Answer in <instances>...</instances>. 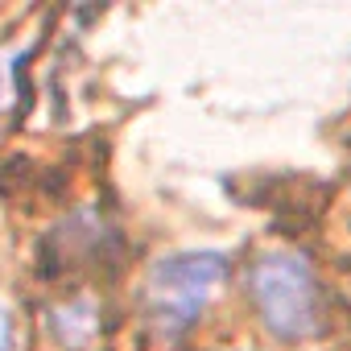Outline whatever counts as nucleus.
I'll list each match as a JSON object with an SVG mask.
<instances>
[{
  "instance_id": "obj_3",
  "label": "nucleus",
  "mask_w": 351,
  "mask_h": 351,
  "mask_svg": "<svg viewBox=\"0 0 351 351\" xmlns=\"http://www.w3.org/2000/svg\"><path fill=\"white\" fill-rule=\"evenodd\" d=\"M95 330H99V314H95L91 298H71V302L50 310V335L62 347H83Z\"/></svg>"
},
{
  "instance_id": "obj_4",
  "label": "nucleus",
  "mask_w": 351,
  "mask_h": 351,
  "mask_svg": "<svg viewBox=\"0 0 351 351\" xmlns=\"http://www.w3.org/2000/svg\"><path fill=\"white\" fill-rule=\"evenodd\" d=\"M17 95V58L13 54H0V112H5Z\"/></svg>"
},
{
  "instance_id": "obj_2",
  "label": "nucleus",
  "mask_w": 351,
  "mask_h": 351,
  "mask_svg": "<svg viewBox=\"0 0 351 351\" xmlns=\"http://www.w3.org/2000/svg\"><path fill=\"white\" fill-rule=\"evenodd\" d=\"M228 277L223 252H178L161 256L145 277V306L161 335H182L215 298Z\"/></svg>"
},
{
  "instance_id": "obj_1",
  "label": "nucleus",
  "mask_w": 351,
  "mask_h": 351,
  "mask_svg": "<svg viewBox=\"0 0 351 351\" xmlns=\"http://www.w3.org/2000/svg\"><path fill=\"white\" fill-rule=\"evenodd\" d=\"M248 293L256 302L261 322L277 339L298 343L322 330V293H318V277L306 256L265 252L248 273Z\"/></svg>"
},
{
  "instance_id": "obj_5",
  "label": "nucleus",
  "mask_w": 351,
  "mask_h": 351,
  "mask_svg": "<svg viewBox=\"0 0 351 351\" xmlns=\"http://www.w3.org/2000/svg\"><path fill=\"white\" fill-rule=\"evenodd\" d=\"M0 351H17V326L5 302H0Z\"/></svg>"
}]
</instances>
